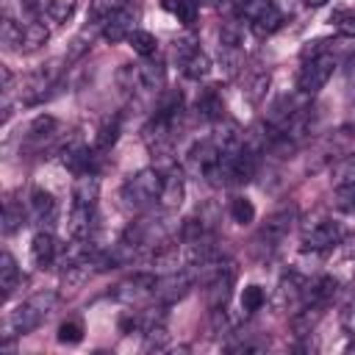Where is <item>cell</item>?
Segmentation results:
<instances>
[{"label": "cell", "mask_w": 355, "mask_h": 355, "mask_svg": "<svg viewBox=\"0 0 355 355\" xmlns=\"http://www.w3.org/2000/svg\"><path fill=\"white\" fill-rule=\"evenodd\" d=\"M266 89H269V72H258L255 80H252L250 89H247V97H250L252 103H261L263 94H266Z\"/></svg>", "instance_id": "b9f144b4"}, {"label": "cell", "mask_w": 355, "mask_h": 355, "mask_svg": "<svg viewBox=\"0 0 355 355\" xmlns=\"http://www.w3.org/2000/svg\"><path fill=\"white\" fill-rule=\"evenodd\" d=\"M233 263L225 261V266L208 280V305L211 308H222L230 300V288H233Z\"/></svg>", "instance_id": "30bf717a"}, {"label": "cell", "mask_w": 355, "mask_h": 355, "mask_svg": "<svg viewBox=\"0 0 355 355\" xmlns=\"http://www.w3.org/2000/svg\"><path fill=\"white\" fill-rule=\"evenodd\" d=\"M133 22H136L133 8H130V6H122V8H116L114 14L105 17V22H103V36H105L111 44H116V42L128 39V36L136 31Z\"/></svg>", "instance_id": "9c48e42d"}, {"label": "cell", "mask_w": 355, "mask_h": 355, "mask_svg": "<svg viewBox=\"0 0 355 355\" xmlns=\"http://www.w3.org/2000/svg\"><path fill=\"white\" fill-rule=\"evenodd\" d=\"M155 283L158 277L150 275V272H136L130 277H125L122 283L114 286V300L125 302V305H136L147 297H155Z\"/></svg>", "instance_id": "277c9868"}, {"label": "cell", "mask_w": 355, "mask_h": 355, "mask_svg": "<svg viewBox=\"0 0 355 355\" xmlns=\"http://www.w3.org/2000/svg\"><path fill=\"white\" fill-rule=\"evenodd\" d=\"M53 0H22V8L31 14H47Z\"/></svg>", "instance_id": "f6af8a7d"}, {"label": "cell", "mask_w": 355, "mask_h": 355, "mask_svg": "<svg viewBox=\"0 0 355 355\" xmlns=\"http://www.w3.org/2000/svg\"><path fill=\"white\" fill-rule=\"evenodd\" d=\"M161 186H164L161 172L153 169V166H147V169L136 172L130 180H125V186H122V200H125V205L144 208V205H150L153 200H158Z\"/></svg>", "instance_id": "7a4b0ae2"}, {"label": "cell", "mask_w": 355, "mask_h": 355, "mask_svg": "<svg viewBox=\"0 0 355 355\" xmlns=\"http://www.w3.org/2000/svg\"><path fill=\"white\" fill-rule=\"evenodd\" d=\"M47 39H50V31H47L42 22H28V25H22V50H25V53L39 50Z\"/></svg>", "instance_id": "d4e9b609"}, {"label": "cell", "mask_w": 355, "mask_h": 355, "mask_svg": "<svg viewBox=\"0 0 355 355\" xmlns=\"http://www.w3.org/2000/svg\"><path fill=\"white\" fill-rule=\"evenodd\" d=\"M169 347V333L164 324H155L150 330H144V349L147 352H164Z\"/></svg>", "instance_id": "4dcf8cb0"}, {"label": "cell", "mask_w": 355, "mask_h": 355, "mask_svg": "<svg viewBox=\"0 0 355 355\" xmlns=\"http://www.w3.org/2000/svg\"><path fill=\"white\" fill-rule=\"evenodd\" d=\"M100 197V178L94 172H78V180H75V189H72V200L75 205H94Z\"/></svg>", "instance_id": "5bb4252c"}, {"label": "cell", "mask_w": 355, "mask_h": 355, "mask_svg": "<svg viewBox=\"0 0 355 355\" xmlns=\"http://www.w3.org/2000/svg\"><path fill=\"white\" fill-rule=\"evenodd\" d=\"M211 72V58L202 53V50H197L191 58H186V64H183V75L186 78H191V80H200V78H205Z\"/></svg>", "instance_id": "4316f807"}, {"label": "cell", "mask_w": 355, "mask_h": 355, "mask_svg": "<svg viewBox=\"0 0 355 355\" xmlns=\"http://www.w3.org/2000/svg\"><path fill=\"white\" fill-rule=\"evenodd\" d=\"M263 302H266V294H263V288H261V286H255V283L244 286V291H241V308H244L247 313L261 311V308H263Z\"/></svg>", "instance_id": "d6a6232c"}, {"label": "cell", "mask_w": 355, "mask_h": 355, "mask_svg": "<svg viewBox=\"0 0 355 355\" xmlns=\"http://www.w3.org/2000/svg\"><path fill=\"white\" fill-rule=\"evenodd\" d=\"M0 42L8 50H22V25L14 22V19H3V25H0Z\"/></svg>", "instance_id": "f1b7e54d"}, {"label": "cell", "mask_w": 355, "mask_h": 355, "mask_svg": "<svg viewBox=\"0 0 355 355\" xmlns=\"http://www.w3.org/2000/svg\"><path fill=\"white\" fill-rule=\"evenodd\" d=\"M183 3H186V0H161V8H164V11H169V14H178Z\"/></svg>", "instance_id": "bcb514c9"}, {"label": "cell", "mask_w": 355, "mask_h": 355, "mask_svg": "<svg viewBox=\"0 0 355 355\" xmlns=\"http://www.w3.org/2000/svg\"><path fill=\"white\" fill-rule=\"evenodd\" d=\"M183 197H186V183H183V175L178 172V169H169L166 175H164V186H161V194H158V202L164 205V208H180V202H183Z\"/></svg>", "instance_id": "7c38bea8"}, {"label": "cell", "mask_w": 355, "mask_h": 355, "mask_svg": "<svg viewBox=\"0 0 355 355\" xmlns=\"http://www.w3.org/2000/svg\"><path fill=\"white\" fill-rule=\"evenodd\" d=\"M31 208H33V216H36L39 222H50V219L55 216V200H53V194L44 191V189H33V194H31Z\"/></svg>", "instance_id": "7402d4cb"}, {"label": "cell", "mask_w": 355, "mask_h": 355, "mask_svg": "<svg viewBox=\"0 0 355 355\" xmlns=\"http://www.w3.org/2000/svg\"><path fill=\"white\" fill-rule=\"evenodd\" d=\"M72 11H75V0H53L47 14L53 22H67L72 17Z\"/></svg>", "instance_id": "f35d334b"}, {"label": "cell", "mask_w": 355, "mask_h": 355, "mask_svg": "<svg viewBox=\"0 0 355 355\" xmlns=\"http://www.w3.org/2000/svg\"><path fill=\"white\" fill-rule=\"evenodd\" d=\"M333 69H336L333 53H322V55L305 58V64H302V69H300V75H297V89H300V94H305V97L316 94V92L330 80Z\"/></svg>", "instance_id": "3957f363"}, {"label": "cell", "mask_w": 355, "mask_h": 355, "mask_svg": "<svg viewBox=\"0 0 355 355\" xmlns=\"http://www.w3.org/2000/svg\"><path fill=\"white\" fill-rule=\"evenodd\" d=\"M341 239H344V233H341L338 222L324 219V222H316L311 230H305L302 247H305V252H324V250L336 247Z\"/></svg>", "instance_id": "8992f818"}, {"label": "cell", "mask_w": 355, "mask_h": 355, "mask_svg": "<svg viewBox=\"0 0 355 355\" xmlns=\"http://www.w3.org/2000/svg\"><path fill=\"white\" fill-rule=\"evenodd\" d=\"M61 164H64L67 169H72V172H86L89 164H92V150H89L78 136H72V139L61 147Z\"/></svg>", "instance_id": "8fae6325"}, {"label": "cell", "mask_w": 355, "mask_h": 355, "mask_svg": "<svg viewBox=\"0 0 355 355\" xmlns=\"http://www.w3.org/2000/svg\"><path fill=\"white\" fill-rule=\"evenodd\" d=\"M294 219H297V208H294V205L275 211V214L263 222V227L258 230V239H255V241H258L261 247H266V250H275V247L286 239V233L291 230Z\"/></svg>", "instance_id": "5b68a950"}, {"label": "cell", "mask_w": 355, "mask_h": 355, "mask_svg": "<svg viewBox=\"0 0 355 355\" xmlns=\"http://www.w3.org/2000/svg\"><path fill=\"white\" fill-rule=\"evenodd\" d=\"M55 75H58V67H55V61H50V64H42L28 80H25V89H22V100L25 103H39L44 94H47V89H53V83H55Z\"/></svg>", "instance_id": "ba28073f"}, {"label": "cell", "mask_w": 355, "mask_h": 355, "mask_svg": "<svg viewBox=\"0 0 355 355\" xmlns=\"http://www.w3.org/2000/svg\"><path fill=\"white\" fill-rule=\"evenodd\" d=\"M164 83H166V69H164V64L161 61H144V64H139V86L141 89H150V92H158V89H164Z\"/></svg>", "instance_id": "ac0fdd59"}, {"label": "cell", "mask_w": 355, "mask_h": 355, "mask_svg": "<svg viewBox=\"0 0 355 355\" xmlns=\"http://www.w3.org/2000/svg\"><path fill=\"white\" fill-rule=\"evenodd\" d=\"M230 319H227V311H225V305L222 308H211V333L214 336H225V333H230Z\"/></svg>", "instance_id": "74e56055"}, {"label": "cell", "mask_w": 355, "mask_h": 355, "mask_svg": "<svg viewBox=\"0 0 355 355\" xmlns=\"http://www.w3.org/2000/svg\"><path fill=\"white\" fill-rule=\"evenodd\" d=\"M55 302H58V294L55 291H39L31 300H25L22 305H17L11 311V316L6 319V324H3V341H11V336L31 333L55 308Z\"/></svg>", "instance_id": "6da1fadb"}, {"label": "cell", "mask_w": 355, "mask_h": 355, "mask_svg": "<svg viewBox=\"0 0 355 355\" xmlns=\"http://www.w3.org/2000/svg\"><path fill=\"white\" fill-rule=\"evenodd\" d=\"M230 216L239 222V225H250L255 219V205L247 200V197H233L230 202Z\"/></svg>", "instance_id": "836d02e7"}, {"label": "cell", "mask_w": 355, "mask_h": 355, "mask_svg": "<svg viewBox=\"0 0 355 355\" xmlns=\"http://www.w3.org/2000/svg\"><path fill=\"white\" fill-rule=\"evenodd\" d=\"M352 305H355V294H352Z\"/></svg>", "instance_id": "c3c4849f"}, {"label": "cell", "mask_w": 355, "mask_h": 355, "mask_svg": "<svg viewBox=\"0 0 355 355\" xmlns=\"http://www.w3.org/2000/svg\"><path fill=\"white\" fill-rule=\"evenodd\" d=\"M336 288H338V280L330 277V275H322V277H316L313 283H308V302L324 305V302L336 294ZM308 302H305V305H308Z\"/></svg>", "instance_id": "44dd1931"}, {"label": "cell", "mask_w": 355, "mask_h": 355, "mask_svg": "<svg viewBox=\"0 0 355 355\" xmlns=\"http://www.w3.org/2000/svg\"><path fill=\"white\" fill-rule=\"evenodd\" d=\"M92 219H94V205H72L69 219H67V233H69V239H89V233H92Z\"/></svg>", "instance_id": "9a60e30c"}, {"label": "cell", "mask_w": 355, "mask_h": 355, "mask_svg": "<svg viewBox=\"0 0 355 355\" xmlns=\"http://www.w3.org/2000/svg\"><path fill=\"white\" fill-rule=\"evenodd\" d=\"M186 158H189V166L202 175L211 164L219 161V147H216L214 139H202V141H194V144H191V150H189Z\"/></svg>", "instance_id": "4fadbf2b"}, {"label": "cell", "mask_w": 355, "mask_h": 355, "mask_svg": "<svg viewBox=\"0 0 355 355\" xmlns=\"http://www.w3.org/2000/svg\"><path fill=\"white\" fill-rule=\"evenodd\" d=\"M116 136H119V116H114V119H105V125L97 130V139H94V150H97V153L108 150V147L116 141Z\"/></svg>", "instance_id": "f546056e"}, {"label": "cell", "mask_w": 355, "mask_h": 355, "mask_svg": "<svg viewBox=\"0 0 355 355\" xmlns=\"http://www.w3.org/2000/svg\"><path fill=\"white\" fill-rule=\"evenodd\" d=\"M219 44L225 47H239L241 44V28L236 22H225L219 31Z\"/></svg>", "instance_id": "60d3db41"}, {"label": "cell", "mask_w": 355, "mask_h": 355, "mask_svg": "<svg viewBox=\"0 0 355 355\" xmlns=\"http://www.w3.org/2000/svg\"><path fill=\"white\" fill-rule=\"evenodd\" d=\"M17 283H19V266H17V261H14L11 252H3L0 255V288H3V300H8L14 294Z\"/></svg>", "instance_id": "d6986e66"}, {"label": "cell", "mask_w": 355, "mask_h": 355, "mask_svg": "<svg viewBox=\"0 0 355 355\" xmlns=\"http://www.w3.org/2000/svg\"><path fill=\"white\" fill-rule=\"evenodd\" d=\"M336 25L344 36H355V11H347V14H336Z\"/></svg>", "instance_id": "ee69618b"}, {"label": "cell", "mask_w": 355, "mask_h": 355, "mask_svg": "<svg viewBox=\"0 0 355 355\" xmlns=\"http://www.w3.org/2000/svg\"><path fill=\"white\" fill-rule=\"evenodd\" d=\"M80 338H83L80 322H64V324L58 327V341H61V344H78Z\"/></svg>", "instance_id": "ab89813d"}, {"label": "cell", "mask_w": 355, "mask_h": 355, "mask_svg": "<svg viewBox=\"0 0 355 355\" xmlns=\"http://www.w3.org/2000/svg\"><path fill=\"white\" fill-rule=\"evenodd\" d=\"M178 261H180V247H178V244L164 241V244H158L155 252H153V266H158V269L175 272V269H178Z\"/></svg>", "instance_id": "cb8c5ba5"}, {"label": "cell", "mask_w": 355, "mask_h": 355, "mask_svg": "<svg viewBox=\"0 0 355 355\" xmlns=\"http://www.w3.org/2000/svg\"><path fill=\"white\" fill-rule=\"evenodd\" d=\"M22 222H25V216H22V205H17L14 200H8L6 208H3V233H14V230H19Z\"/></svg>", "instance_id": "e575fe53"}, {"label": "cell", "mask_w": 355, "mask_h": 355, "mask_svg": "<svg viewBox=\"0 0 355 355\" xmlns=\"http://www.w3.org/2000/svg\"><path fill=\"white\" fill-rule=\"evenodd\" d=\"M333 180H336V186H349V183H355V153L344 155V158L333 166Z\"/></svg>", "instance_id": "1f68e13d"}, {"label": "cell", "mask_w": 355, "mask_h": 355, "mask_svg": "<svg viewBox=\"0 0 355 355\" xmlns=\"http://www.w3.org/2000/svg\"><path fill=\"white\" fill-rule=\"evenodd\" d=\"M31 255H33L36 266H42V269L55 261L58 247H55V239H53L50 230H39V233L33 236V241H31Z\"/></svg>", "instance_id": "2e32d148"}, {"label": "cell", "mask_w": 355, "mask_h": 355, "mask_svg": "<svg viewBox=\"0 0 355 355\" xmlns=\"http://www.w3.org/2000/svg\"><path fill=\"white\" fill-rule=\"evenodd\" d=\"M200 47H197V39L194 36H183V39H178L175 42V50H172V55L180 61V67L186 64V58H191L194 53H197Z\"/></svg>", "instance_id": "8d00e7d4"}, {"label": "cell", "mask_w": 355, "mask_h": 355, "mask_svg": "<svg viewBox=\"0 0 355 355\" xmlns=\"http://www.w3.org/2000/svg\"><path fill=\"white\" fill-rule=\"evenodd\" d=\"M280 25H283V14L275 8V3H272L263 14H258V17L252 19V31H255L258 36H272Z\"/></svg>", "instance_id": "603a6c76"}, {"label": "cell", "mask_w": 355, "mask_h": 355, "mask_svg": "<svg viewBox=\"0 0 355 355\" xmlns=\"http://www.w3.org/2000/svg\"><path fill=\"white\" fill-rule=\"evenodd\" d=\"M197 111H200V116H205L211 122H219L225 116V103H222V97L214 86H208L197 94Z\"/></svg>", "instance_id": "e0dca14e"}, {"label": "cell", "mask_w": 355, "mask_h": 355, "mask_svg": "<svg viewBox=\"0 0 355 355\" xmlns=\"http://www.w3.org/2000/svg\"><path fill=\"white\" fill-rule=\"evenodd\" d=\"M327 0H305V6H311V8H319V6H324Z\"/></svg>", "instance_id": "7dc6e473"}, {"label": "cell", "mask_w": 355, "mask_h": 355, "mask_svg": "<svg viewBox=\"0 0 355 355\" xmlns=\"http://www.w3.org/2000/svg\"><path fill=\"white\" fill-rule=\"evenodd\" d=\"M191 283H194L191 269H175V272L158 277V283H155V297H158L161 302H175V300H180V297L191 288Z\"/></svg>", "instance_id": "52a82bcc"}, {"label": "cell", "mask_w": 355, "mask_h": 355, "mask_svg": "<svg viewBox=\"0 0 355 355\" xmlns=\"http://www.w3.org/2000/svg\"><path fill=\"white\" fill-rule=\"evenodd\" d=\"M233 6H236V11L244 17V19H255L258 14H263L269 6H272V0H233Z\"/></svg>", "instance_id": "d590c367"}, {"label": "cell", "mask_w": 355, "mask_h": 355, "mask_svg": "<svg viewBox=\"0 0 355 355\" xmlns=\"http://www.w3.org/2000/svg\"><path fill=\"white\" fill-rule=\"evenodd\" d=\"M319 319H322V305L308 302V305H302V311H297V313L291 316V330H294L297 336H308V333L316 327Z\"/></svg>", "instance_id": "ffe728a7"}, {"label": "cell", "mask_w": 355, "mask_h": 355, "mask_svg": "<svg viewBox=\"0 0 355 355\" xmlns=\"http://www.w3.org/2000/svg\"><path fill=\"white\" fill-rule=\"evenodd\" d=\"M128 42H130V47H133L139 55H144V58H150V55L155 53V47H158V39H155L150 31H133V33L128 36Z\"/></svg>", "instance_id": "83f0119b"}, {"label": "cell", "mask_w": 355, "mask_h": 355, "mask_svg": "<svg viewBox=\"0 0 355 355\" xmlns=\"http://www.w3.org/2000/svg\"><path fill=\"white\" fill-rule=\"evenodd\" d=\"M336 205L341 211H355V183L349 186H336Z\"/></svg>", "instance_id": "7bdbcfd3"}, {"label": "cell", "mask_w": 355, "mask_h": 355, "mask_svg": "<svg viewBox=\"0 0 355 355\" xmlns=\"http://www.w3.org/2000/svg\"><path fill=\"white\" fill-rule=\"evenodd\" d=\"M55 130H58V122L50 114H42L28 125V141H47L53 139Z\"/></svg>", "instance_id": "484cf974"}]
</instances>
